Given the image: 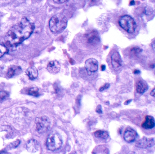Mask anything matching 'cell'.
Masks as SVG:
<instances>
[{
	"instance_id": "6da1fadb",
	"label": "cell",
	"mask_w": 155,
	"mask_h": 154,
	"mask_svg": "<svg viewBox=\"0 0 155 154\" xmlns=\"http://www.w3.org/2000/svg\"><path fill=\"white\" fill-rule=\"evenodd\" d=\"M34 25L26 17L10 29L5 37L6 43L11 47H17L30 37L34 29Z\"/></svg>"
},
{
	"instance_id": "7a4b0ae2",
	"label": "cell",
	"mask_w": 155,
	"mask_h": 154,
	"mask_svg": "<svg viewBox=\"0 0 155 154\" xmlns=\"http://www.w3.org/2000/svg\"><path fill=\"white\" fill-rule=\"evenodd\" d=\"M67 18L63 15H55L49 21V28L51 32L57 33L61 32L67 26Z\"/></svg>"
},
{
	"instance_id": "3957f363",
	"label": "cell",
	"mask_w": 155,
	"mask_h": 154,
	"mask_svg": "<svg viewBox=\"0 0 155 154\" xmlns=\"http://www.w3.org/2000/svg\"><path fill=\"white\" fill-rule=\"evenodd\" d=\"M119 26L128 33H134L137 28V25L134 19L128 15L121 17L118 21Z\"/></svg>"
},
{
	"instance_id": "277c9868",
	"label": "cell",
	"mask_w": 155,
	"mask_h": 154,
	"mask_svg": "<svg viewBox=\"0 0 155 154\" xmlns=\"http://www.w3.org/2000/svg\"><path fill=\"white\" fill-rule=\"evenodd\" d=\"M62 144L61 137L57 132H53L50 134L46 141L47 148L51 151H55L59 149Z\"/></svg>"
},
{
	"instance_id": "5b68a950",
	"label": "cell",
	"mask_w": 155,
	"mask_h": 154,
	"mask_svg": "<svg viewBox=\"0 0 155 154\" xmlns=\"http://www.w3.org/2000/svg\"><path fill=\"white\" fill-rule=\"evenodd\" d=\"M36 130L38 133L42 134L48 131L50 127L51 121L46 116L37 117L35 120Z\"/></svg>"
},
{
	"instance_id": "8992f818",
	"label": "cell",
	"mask_w": 155,
	"mask_h": 154,
	"mask_svg": "<svg viewBox=\"0 0 155 154\" xmlns=\"http://www.w3.org/2000/svg\"><path fill=\"white\" fill-rule=\"evenodd\" d=\"M85 67L87 71V73L90 75L91 73L95 72L98 71V62L95 59H89L85 61Z\"/></svg>"
},
{
	"instance_id": "52a82bcc",
	"label": "cell",
	"mask_w": 155,
	"mask_h": 154,
	"mask_svg": "<svg viewBox=\"0 0 155 154\" xmlns=\"http://www.w3.org/2000/svg\"><path fill=\"white\" fill-rule=\"evenodd\" d=\"M155 144L154 138L148 139L147 138L144 137L137 141L136 143V146L141 148H147L153 146Z\"/></svg>"
},
{
	"instance_id": "ba28073f",
	"label": "cell",
	"mask_w": 155,
	"mask_h": 154,
	"mask_svg": "<svg viewBox=\"0 0 155 154\" xmlns=\"http://www.w3.org/2000/svg\"><path fill=\"white\" fill-rule=\"evenodd\" d=\"M137 137V133L136 131L131 128H127L124 133V139L128 143L134 142Z\"/></svg>"
},
{
	"instance_id": "9c48e42d",
	"label": "cell",
	"mask_w": 155,
	"mask_h": 154,
	"mask_svg": "<svg viewBox=\"0 0 155 154\" xmlns=\"http://www.w3.org/2000/svg\"><path fill=\"white\" fill-rule=\"evenodd\" d=\"M40 145L39 142L35 139L29 140L26 144V148L29 152L35 153L40 149Z\"/></svg>"
},
{
	"instance_id": "30bf717a",
	"label": "cell",
	"mask_w": 155,
	"mask_h": 154,
	"mask_svg": "<svg viewBox=\"0 0 155 154\" xmlns=\"http://www.w3.org/2000/svg\"><path fill=\"white\" fill-rule=\"evenodd\" d=\"M60 69V64L57 60H52L49 62L47 66V70L50 73L56 74Z\"/></svg>"
},
{
	"instance_id": "8fae6325",
	"label": "cell",
	"mask_w": 155,
	"mask_h": 154,
	"mask_svg": "<svg viewBox=\"0 0 155 154\" xmlns=\"http://www.w3.org/2000/svg\"><path fill=\"white\" fill-rule=\"evenodd\" d=\"M111 62L114 68H119L122 66V60L121 56L118 52H115L111 56Z\"/></svg>"
},
{
	"instance_id": "7c38bea8",
	"label": "cell",
	"mask_w": 155,
	"mask_h": 154,
	"mask_svg": "<svg viewBox=\"0 0 155 154\" xmlns=\"http://www.w3.org/2000/svg\"><path fill=\"white\" fill-rule=\"evenodd\" d=\"M155 119L153 116H147L144 122L141 124V127L145 129H151L155 127Z\"/></svg>"
},
{
	"instance_id": "4fadbf2b",
	"label": "cell",
	"mask_w": 155,
	"mask_h": 154,
	"mask_svg": "<svg viewBox=\"0 0 155 154\" xmlns=\"http://www.w3.org/2000/svg\"><path fill=\"white\" fill-rule=\"evenodd\" d=\"M100 39L96 32H92L87 35V42L90 45H95L99 42Z\"/></svg>"
},
{
	"instance_id": "5bb4252c",
	"label": "cell",
	"mask_w": 155,
	"mask_h": 154,
	"mask_svg": "<svg viewBox=\"0 0 155 154\" xmlns=\"http://www.w3.org/2000/svg\"><path fill=\"white\" fill-rule=\"evenodd\" d=\"M148 88L147 84L143 81L139 80L136 84V91L139 94H143Z\"/></svg>"
},
{
	"instance_id": "9a60e30c",
	"label": "cell",
	"mask_w": 155,
	"mask_h": 154,
	"mask_svg": "<svg viewBox=\"0 0 155 154\" xmlns=\"http://www.w3.org/2000/svg\"><path fill=\"white\" fill-rule=\"evenodd\" d=\"M26 75L31 80H34L37 78L38 75V70L35 66L29 67L26 71Z\"/></svg>"
},
{
	"instance_id": "2e32d148",
	"label": "cell",
	"mask_w": 155,
	"mask_h": 154,
	"mask_svg": "<svg viewBox=\"0 0 155 154\" xmlns=\"http://www.w3.org/2000/svg\"><path fill=\"white\" fill-rule=\"evenodd\" d=\"M94 134L96 137L99 138L106 139L109 137L107 132L102 130H98L94 132Z\"/></svg>"
},
{
	"instance_id": "e0dca14e",
	"label": "cell",
	"mask_w": 155,
	"mask_h": 154,
	"mask_svg": "<svg viewBox=\"0 0 155 154\" xmlns=\"http://www.w3.org/2000/svg\"><path fill=\"white\" fill-rule=\"evenodd\" d=\"M28 94L31 96L35 97H37L39 96L40 94L39 93V90L37 87H31L26 91Z\"/></svg>"
},
{
	"instance_id": "ac0fdd59",
	"label": "cell",
	"mask_w": 155,
	"mask_h": 154,
	"mask_svg": "<svg viewBox=\"0 0 155 154\" xmlns=\"http://www.w3.org/2000/svg\"><path fill=\"white\" fill-rule=\"evenodd\" d=\"M17 67H16V66H11L8 68V73H7L8 77L10 78L15 75V72H16Z\"/></svg>"
},
{
	"instance_id": "d6986e66",
	"label": "cell",
	"mask_w": 155,
	"mask_h": 154,
	"mask_svg": "<svg viewBox=\"0 0 155 154\" xmlns=\"http://www.w3.org/2000/svg\"><path fill=\"white\" fill-rule=\"evenodd\" d=\"M8 51V48L3 44H0V58L3 57L5 54Z\"/></svg>"
},
{
	"instance_id": "ffe728a7",
	"label": "cell",
	"mask_w": 155,
	"mask_h": 154,
	"mask_svg": "<svg viewBox=\"0 0 155 154\" xmlns=\"http://www.w3.org/2000/svg\"><path fill=\"white\" fill-rule=\"evenodd\" d=\"M8 96V93L5 91H0V102H2Z\"/></svg>"
},
{
	"instance_id": "44dd1931",
	"label": "cell",
	"mask_w": 155,
	"mask_h": 154,
	"mask_svg": "<svg viewBox=\"0 0 155 154\" xmlns=\"http://www.w3.org/2000/svg\"><path fill=\"white\" fill-rule=\"evenodd\" d=\"M20 143V141L19 140H17L16 141H13L12 143H11L9 145V147L10 148H14L17 147Z\"/></svg>"
},
{
	"instance_id": "7402d4cb",
	"label": "cell",
	"mask_w": 155,
	"mask_h": 154,
	"mask_svg": "<svg viewBox=\"0 0 155 154\" xmlns=\"http://www.w3.org/2000/svg\"><path fill=\"white\" fill-rule=\"evenodd\" d=\"M130 51H131V52L132 54L137 55V54L140 53L142 51V50L138 48H133L131 49Z\"/></svg>"
},
{
	"instance_id": "603a6c76",
	"label": "cell",
	"mask_w": 155,
	"mask_h": 154,
	"mask_svg": "<svg viewBox=\"0 0 155 154\" xmlns=\"http://www.w3.org/2000/svg\"><path fill=\"white\" fill-rule=\"evenodd\" d=\"M110 85L108 83H106L104 85L101 86L100 88L99 89V91L101 92V91H103L107 89L108 88H109V87H110Z\"/></svg>"
},
{
	"instance_id": "cb8c5ba5",
	"label": "cell",
	"mask_w": 155,
	"mask_h": 154,
	"mask_svg": "<svg viewBox=\"0 0 155 154\" xmlns=\"http://www.w3.org/2000/svg\"><path fill=\"white\" fill-rule=\"evenodd\" d=\"M96 112L99 114L102 113V108H101V105H99L97 106Z\"/></svg>"
},
{
	"instance_id": "d4e9b609",
	"label": "cell",
	"mask_w": 155,
	"mask_h": 154,
	"mask_svg": "<svg viewBox=\"0 0 155 154\" xmlns=\"http://www.w3.org/2000/svg\"><path fill=\"white\" fill-rule=\"evenodd\" d=\"M67 1V0H53L54 2H56V3H57V4H61V3H64Z\"/></svg>"
},
{
	"instance_id": "484cf974",
	"label": "cell",
	"mask_w": 155,
	"mask_h": 154,
	"mask_svg": "<svg viewBox=\"0 0 155 154\" xmlns=\"http://www.w3.org/2000/svg\"><path fill=\"white\" fill-rule=\"evenodd\" d=\"M132 99L128 100H126V101L125 102L124 105H129V104H130V103H131V102H132Z\"/></svg>"
},
{
	"instance_id": "4316f807",
	"label": "cell",
	"mask_w": 155,
	"mask_h": 154,
	"mask_svg": "<svg viewBox=\"0 0 155 154\" xmlns=\"http://www.w3.org/2000/svg\"><path fill=\"white\" fill-rule=\"evenodd\" d=\"M155 88L153 89L152 91H151V92H150V95H151L152 97H155Z\"/></svg>"
},
{
	"instance_id": "83f0119b",
	"label": "cell",
	"mask_w": 155,
	"mask_h": 154,
	"mask_svg": "<svg viewBox=\"0 0 155 154\" xmlns=\"http://www.w3.org/2000/svg\"><path fill=\"white\" fill-rule=\"evenodd\" d=\"M140 73V71L138 70H135L133 72V73L135 74H138Z\"/></svg>"
},
{
	"instance_id": "f1b7e54d",
	"label": "cell",
	"mask_w": 155,
	"mask_h": 154,
	"mask_svg": "<svg viewBox=\"0 0 155 154\" xmlns=\"http://www.w3.org/2000/svg\"><path fill=\"white\" fill-rule=\"evenodd\" d=\"M106 69V66L104 65H102L101 66V70L102 71H105Z\"/></svg>"
},
{
	"instance_id": "f546056e",
	"label": "cell",
	"mask_w": 155,
	"mask_h": 154,
	"mask_svg": "<svg viewBox=\"0 0 155 154\" xmlns=\"http://www.w3.org/2000/svg\"><path fill=\"white\" fill-rule=\"evenodd\" d=\"M134 4H135V2H134V1H132L131 2H130V4H131V5H134Z\"/></svg>"
},
{
	"instance_id": "4dcf8cb0",
	"label": "cell",
	"mask_w": 155,
	"mask_h": 154,
	"mask_svg": "<svg viewBox=\"0 0 155 154\" xmlns=\"http://www.w3.org/2000/svg\"><path fill=\"white\" fill-rule=\"evenodd\" d=\"M150 67L152 68H154V65H151V66H150Z\"/></svg>"
}]
</instances>
